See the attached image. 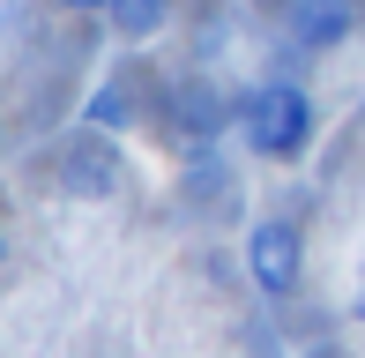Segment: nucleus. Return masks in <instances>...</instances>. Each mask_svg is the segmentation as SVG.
<instances>
[{
    "label": "nucleus",
    "mask_w": 365,
    "mask_h": 358,
    "mask_svg": "<svg viewBox=\"0 0 365 358\" xmlns=\"http://www.w3.org/2000/svg\"><path fill=\"white\" fill-rule=\"evenodd\" d=\"M239 127H246V150H254V157L291 165V157L306 150V135H313V105H306L298 83H261L254 97H246Z\"/></svg>",
    "instance_id": "nucleus-1"
},
{
    "label": "nucleus",
    "mask_w": 365,
    "mask_h": 358,
    "mask_svg": "<svg viewBox=\"0 0 365 358\" xmlns=\"http://www.w3.org/2000/svg\"><path fill=\"white\" fill-rule=\"evenodd\" d=\"M246 276H254L269 299H291L298 276H306V232L291 217H261L246 232Z\"/></svg>",
    "instance_id": "nucleus-2"
},
{
    "label": "nucleus",
    "mask_w": 365,
    "mask_h": 358,
    "mask_svg": "<svg viewBox=\"0 0 365 358\" xmlns=\"http://www.w3.org/2000/svg\"><path fill=\"white\" fill-rule=\"evenodd\" d=\"M60 187L82 194V202L120 194V142H105V127H82L68 150H60Z\"/></svg>",
    "instance_id": "nucleus-3"
},
{
    "label": "nucleus",
    "mask_w": 365,
    "mask_h": 358,
    "mask_svg": "<svg viewBox=\"0 0 365 358\" xmlns=\"http://www.w3.org/2000/svg\"><path fill=\"white\" fill-rule=\"evenodd\" d=\"M291 30H298V45L328 53V45H343V30H351V0H298Z\"/></svg>",
    "instance_id": "nucleus-4"
},
{
    "label": "nucleus",
    "mask_w": 365,
    "mask_h": 358,
    "mask_svg": "<svg viewBox=\"0 0 365 358\" xmlns=\"http://www.w3.org/2000/svg\"><path fill=\"white\" fill-rule=\"evenodd\" d=\"M105 15L120 38H157L164 30V0H105Z\"/></svg>",
    "instance_id": "nucleus-5"
},
{
    "label": "nucleus",
    "mask_w": 365,
    "mask_h": 358,
    "mask_svg": "<svg viewBox=\"0 0 365 358\" xmlns=\"http://www.w3.org/2000/svg\"><path fill=\"white\" fill-rule=\"evenodd\" d=\"M127 120H135V97H127V90L90 97V127H105V135H112V127H127Z\"/></svg>",
    "instance_id": "nucleus-6"
},
{
    "label": "nucleus",
    "mask_w": 365,
    "mask_h": 358,
    "mask_svg": "<svg viewBox=\"0 0 365 358\" xmlns=\"http://www.w3.org/2000/svg\"><path fill=\"white\" fill-rule=\"evenodd\" d=\"M8 30H23V0H0V38Z\"/></svg>",
    "instance_id": "nucleus-7"
},
{
    "label": "nucleus",
    "mask_w": 365,
    "mask_h": 358,
    "mask_svg": "<svg viewBox=\"0 0 365 358\" xmlns=\"http://www.w3.org/2000/svg\"><path fill=\"white\" fill-rule=\"evenodd\" d=\"M351 314L365 321V262H358V291H351Z\"/></svg>",
    "instance_id": "nucleus-8"
},
{
    "label": "nucleus",
    "mask_w": 365,
    "mask_h": 358,
    "mask_svg": "<svg viewBox=\"0 0 365 358\" xmlns=\"http://www.w3.org/2000/svg\"><path fill=\"white\" fill-rule=\"evenodd\" d=\"M53 8H68V15H90V8H105V0H53Z\"/></svg>",
    "instance_id": "nucleus-9"
},
{
    "label": "nucleus",
    "mask_w": 365,
    "mask_h": 358,
    "mask_svg": "<svg viewBox=\"0 0 365 358\" xmlns=\"http://www.w3.org/2000/svg\"><path fill=\"white\" fill-rule=\"evenodd\" d=\"M0 254H8V232H0Z\"/></svg>",
    "instance_id": "nucleus-10"
}]
</instances>
